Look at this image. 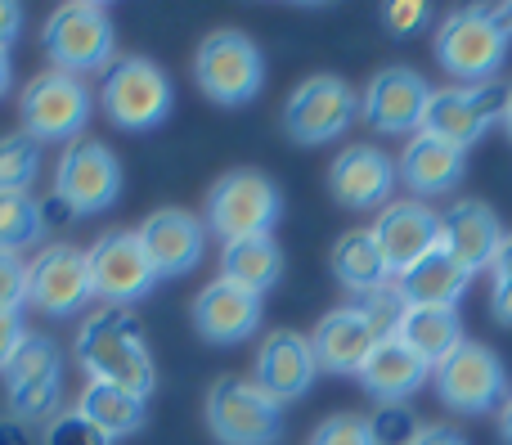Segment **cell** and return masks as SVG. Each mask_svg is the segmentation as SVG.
Segmentation results:
<instances>
[{
	"instance_id": "cell-1",
	"label": "cell",
	"mask_w": 512,
	"mask_h": 445,
	"mask_svg": "<svg viewBox=\"0 0 512 445\" xmlns=\"http://www.w3.org/2000/svg\"><path fill=\"white\" fill-rule=\"evenodd\" d=\"M77 365L86 369L90 383L126 387V392L153 396V356L144 347V329L131 311L122 306H104L99 315H90L77 333Z\"/></svg>"
},
{
	"instance_id": "cell-2",
	"label": "cell",
	"mask_w": 512,
	"mask_h": 445,
	"mask_svg": "<svg viewBox=\"0 0 512 445\" xmlns=\"http://www.w3.org/2000/svg\"><path fill=\"white\" fill-rule=\"evenodd\" d=\"M508 27L499 9H454L436 27V63L463 86H486L508 63Z\"/></svg>"
},
{
	"instance_id": "cell-3",
	"label": "cell",
	"mask_w": 512,
	"mask_h": 445,
	"mask_svg": "<svg viewBox=\"0 0 512 445\" xmlns=\"http://www.w3.org/2000/svg\"><path fill=\"white\" fill-rule=\"evenodd\" d=\"M45 54H50L54 72L68 77H90V72L113 68V14L95 0H68L45 18Z\"/></svg>"
},
{
	"instance_id": "cell-4",
	"label": "cell",
	"mask_w": 512,
	"mask_h": 445,
	"mask_svg": "<svg viewBox=\"0 0 512 445\" xmlns=\"http://www.w3.org/2000/svg\"><path fill=\"white\" fill-rule=\"evenodd\" d=\"M99 108H104L108 122L122 126V131H153V126H162L171 117L176 90H171L167 72L153 59L126 54V59H113V68L104 72Z\"/></svg>"
},
{
	"instance_id": "cell-5",
	"label": "cell",
	"mask_w": 512,
	"mask_h": 445,
	"mask_svg": "<svg viewBox=\"0 0 512 445\" xmlns=\"http://www.w3.org/2000/svg\"><path fill=\"white\" fill-rule=\"evenodd\" d=\"M194 81L203 86V95L221 108H239L256 99L265 81V59L256 50V41L239 27H221L212 32L194 54Z\"/></svg>"
},
{
	"instance_id": "cell-6",
	"label": "cell",
	"mask_w": 512,
	"mask_h": 445,
	"mask_svg": "<svg viewBox=\"0 0 512 445\" xmlns=\"http://www.w3.org/2000/svg\"><path fill=\"white\" fill-rule=\"evenodd\" d=\"M283 216V198L279 185L261 171H230L212 185L207 194V230L216 239L234 243V239H252V234H270Z\"/></svg>"
},
{
	"instance_id": "cell-7",
	"label": "cell",
	"mask_w": 512,
	"mask_h": 445,
	"mask_svg": "<svg viewBox=\"0 0 512 445\" xmlns=\"http://www.w3.org/2000/svg\"><path fill=\"white\" fill-rule=\"evenodd\" d=\"M90 90L68 72H41L23 86L18 99V122L23 135H32L36 144H77V135L90 122Z\"/></svg>"
},
{
	"instance_id": "cell-8",
	"label": "cell",
	"mask_w": 512,
	"mask_h": 445,
	"mask_svg": "<svg viewBox=\"0 0 512 445\" xmlns=\"http://www.w3.org/2000/svg\"><path fill=\"white\" fill-rule=\"evenodd\" d=\"M207 428L221 445H274L283 437V405L252 378H221L207 392Z\"/></svg>"
},
{
	"instance_id": "cell-9",
	"label": "cell",
	"mask_w": 512,
	"mask_h": 445,
	"mask_svg": "<svg viewBox=\"0 0 512 445\" xmlns=\"http://www.w3.org/2000/svg\"><path fill=\"white\" fill-rule=\"evenodd\" d=\"M432 387L454 414H490L508 401V369L486 342H463L450 360L432 369Z\"/></svg>"
},
{
	"instance_id": "cell-10",
	"label": "cell",
	"mask_w": 512,
	"mask_h": 445,
	"mask_svg": "<svg viewBox=\"0 0 512 445\" xmlns=\"http://www.w3.org/2000/svg\"><path fill=\"white\" fill-rule=\"evenodd\" d=\"M86 270H90V293L108 306H122V311H131V302L149 297L153 284H158V270H153L135 230L99 234L86 248Z\"/></svg>"
},
{
	"instance_id": "cell-11",
	"label": "cell",
	"mask_w": 512,
	"mask_h": 445,
	"mask_svg": "<svg viewBox=\"0 0 512 445\" xmlns=\"http://www.w3.org/2000/svg\"><path fill=\"white\" fill-rule=\"evenodd\" d=\"M504 108H508V86H499V81H486V86H445V90H432L418 131L468 153L490 126L504 122Z\"/></svg>"
},
{
	"instance_id": "cell-12",
	"label": "cell",
	"mask_w": 512,
	"mask_h": 445,
	"mask_svg": "<svg viewBox=\"0 0 512 445\" xmlns=\"http://www.w3.org/2000/svg\"><path fill=\"white\" fill-rule=\"evenodd\" d=\"M122 194V162L113 149L99 140H77L63 149L59 167H54V198L68 207L72 216H99L117 203Z\"/></svg>"
},
{
	"instance_id": "cell-13",
	"label": "cell",
	"mask_w": 512,
	"mask_h": 445,
	"mask_svg": "<svg viewBox=\"0 0 512 445\" xmlns=\"http://www.w3.org/2000/svg\"><path fill=\"white\" fill-rule=\"evenodd\" d=\"M360 113V99L346 86L342 77H306L297 90H292L288 108H283V131L297 144H328L346 131Z\"/></svg>"
},
{
	"instance_id": "cell-14",
	"label": "cell",
	"mask_w": 512,
	"mask_h": 445,
	"mask_svg": "<svg viewBox=\"0 0 512 445\" xmlns=\"http://www.w3.org/2000/svg\"><path fill=\"white\" fill-rule=\"evenodd\" d=\"M5 392L18 419H45L63 410V351L50 338H32L5 365Z\"/></svg>"
},
{
	"instance_id": "cell-15",
	"label": "cell",
	"mask_w": 512,
	"mask_h": 445,
	"mask_svg": "<svg viewBox=\"0 0 512 445\" xmlns=\"http://www.w3.org/2000/svg\"><path fill=\"white\" fill-rule=\"evenodd\" d=\"M90 270L86 252L72 243H50L36 252V261H27V306L41 315H77L90 302Z\"/></svg>"
},
{
	"instance_id": "cell-16",
	"label": "cell",
	"mask_w": 512,
	"mask_h": 445,
	"mask_svg": "<svg viewBox=\"0 0 512 445\" xmlns=\"http://www.w3.org/2000/svg\"><path fill=\"white\" fill-rule=\"evenodd\" d=\"M427 99H432V86L423 81V72L405 68H382L373 72V81L364 86V122L382 135H418L427 113Z\"/></svg>"
},
{
	"instance_id": "cell-17",
	"label": "cell",
	"mask_w": 512,
	"mask_h": 445,
	"mask_svg": "<svg viewBox=\"0 0 512 445\" xmlns=\"http://www.w3.org/2000/svg\"><path fill=\"white\" fill-rule=\"evenodd\" d=\"M369 230H373V239H378L382 257H387L391 279L405 275L409 266H418L423 257H432V252L441 248V216L427 203H418V198H396V203H387Z\"/></svg>"
},
{
	"instance_id": "cell-18",
	"label": "cell",
	"mask_w": 512,
	"mask_h": 445,
	"mask_svg": "<svg viewBox=\"0 0 512 445\" xmlns=\"http://www.w3.org/2000/svg\"><path fill=\"white\" fill-rule=\"evenodd\" d=\"M135 234H140L158 279L189 275V270H198V261L207 252V225L185 207H158Z\"/></svg>"
},
{
	"instance_id": "cell-19",
	"label": "cell",
	"mask_w": 512,
	"mask_h": 445,
	"mask_svg": "<svg viewBox=\"0 0 512 445\" xmlns=\"http://www.w3.org/2000/svg\"><path fill=\"white\" fill-rule=\"evenodd\" d=\"M508 230L499 225L495 207L481 198H459L450 212H441V252L450 261H459L468 275L490 270V261L499 257Z\"/></svg>"
},
{
	"instance_id": "cell-20",
	"label": "cell",
	"mask_w": 512,
	"mask_h": 445,
	"mask_svg": "<svg viewBox=\"0 0 512 445\" xmlns=\"http://www.w3.org/2000/svg\"><path fill=\"white\" fill-rule=\"evenodd\" d=\"M319 365H315V351H310L306 333H292V329H274L270 338L261 342L256 351V378L252 383L261 387L270 401L288 405L301 401V396L315 387Z\"/></svg>"
},
{
	"instance_id": "cell-21",
	"label": "cell",
	"mask_w": 512,
	"mask_h": 445,
	"mask_svg": "<svg viewBox=\"0 0 512 445\" xmlns=\"http://www.w3.org/2000/svg\"><path fill=\"white\" fill-rule=\"evenodd\" d=\"M328 189L342 207L351 212H369V207H387L391 189H396V158H387L373 144H351L333 158L328 167Z\"/></svg>"
},
{
	"instance_id": "cell-22",
	"label": "cell",
	"mask_w": 512,
	"mask_h": 445,
	"mask_svg": "<svg viewBox=\"0 0 512 445\" xmlns=\"http://www.w3.org/2000/svg\"><path fill=\"white\" fill-rule=\"evenodd\" d=\"M382 342V333L373 329V320L364 315V306H337L310 333V351H315L319 374H360L364 356Z\"/></svg>"
},
{
	"instance_id": "cell-23",
	"label": "cell",
	"mask_w": 512,
	"mask_h": 445,
	"mask_svg": "<svg viewBox=\"0 0 512 445\" xmlns=\"http://www.w3.org/2000/svg\"><path fill=\"white\" fill-rule=\"evenodd\" d=\"M463 171H468V153L445 144V140H436V135H427V131L409 135V144L400 149V162H396V180L409 189V194H418V203L432 194L459 189Z\"/></svg>"
},
{
	"instance_id": "cell-24",
	"label": "cell",
	"mask_w": 512,
	"mask_h": 445,
	"mask_svg": "<svg viewBox=\"0 0 512 445\" xmlns=\"http://www.w3.org/2000/svg\"><path fill=\"white\" fill-rule=\"evenodd\" d=\"M256 324H261V297L243 293V288L225 284V279H212L194 297V329L212 347H234V342L252 338Z\"/></svg>"
},
{
	"instance_id": "cell-25",
	"label": "cell",
	"mask_w": 512,
	"mask_h": 445,
	"mask_svg": "<svg viewBox=\"0 0 512 445\" xmlns=\"http://www.w3.org/2000/svg\"><path fill=\"white\" fill-rule=\"evenodd\" d=\"M355 378L364 383V392H369L373 401L400 405V401H409L418 387H427L432 369H427L400 338H382L378 347L364 356V365H360V374H355Z\"/></svg>"
},
{
	"instance_id": "cell-26",
	"label": "cell",
	"mask_w": 512,
	"mask_h": 445,
	"mask_svg": "<svg viewBox=\"0 0 512 445\" xmlns=\"http://www.w3.org/2000/svg\"><path fill=\"white\" fill-rule=\"evenodd\" d=\"M468 284H472V275L459 261L445 257L441 248L432 257H423L418 266H409L405 275L391 279V288L400 293L405 306H441V311H459V297L468 293Z\"/></svg>"
},
{
	"instance_id": "cell-27",
	"label": "cell",
	"mask_w": 512,
	"mask_h": 445,
	"mask_svg": "<svg viewBox=\"0 0 512 445\" xmlns=\"http://www.w3.org/2000/svg\"><path fill=\"white\" fill-rule=\"evenodd\" d=\"M391 338H400L427 369H436L441 360H450L463 347V320L459 311H441V306H405L400 324Z\"/></svg>"
},
{
	"instance_id": "cell-28",
	"label": "cell",
	"mask_w": 512,
	"mask_h": 445,
	"mask_svg": "<svg viewBox=\"0 0 512 445\" xmlns=\"http://www.w3.org/2000/svg\"><path fill=\"white\" fill-rule=\"evenodd\" d=\"M221 279L243 293H270L283 279V252L274 234H252V239H234L221 248Z\"/></svg>"
},
{
	"instance_id": "cell-29",
	"label": "cell",
	"mask_w": 512,
	"mask_h": 445,
	"mask_svg": "<svg viewBox=\"0 0 512 445\" xmlns=\"http://www.w3.org/2000/svg\"><path fill=\"white\" fill-rule=\"evenodd\" d=\"M333 275L342 288H351L355 297H369L391 288V266L382 257L373 230H346L342 239L333 243Z\"/></svg>"
},
{
	"instance_id": "cell-30",
	"label": "cell",
	"mask_w": 512,
	"mask_h": 445,
	"mask_svg": "<svg viewBox=\"0 0 512 445\" xmlns=\"http://www.w3.org/2000/svg\"><path fill=\"white\" fill-rule=\"evenodd\" d=\"M77 410L86 414L99 432H108L113 441L140 432L144 419H149V401H144V396L126 392V387H108V383H86Z\"/></svg>"
},
{
	"instance_id": "cell-31",
	"label": "cell",
	"mask_w": 512,
	"mask_h": 445,
	"mask_svg": "<svg viewBox=\"0 0 512 445\" xmlns=\"http://www.w3.org/2000/svg\"><path fill=\"white\" fill-rule=\"evenodd\" d=\"M45 234L41 203L32 194H0V252L23 257L27 248H36Z\"/></svg>"
},
{
	"instance_id": "cell-32",
	"label": "cell",
	"mask_w": 512,
	"mask_h": 445,
	"mask_svg": "<svg viewBox=\"0 0 512 445\" xmlns=\"http://www.w3.org/2000/svg\"><path fill=\"white\" fill-rule=\"evenodd\" d=\"M36 171H41V144L23 131L0 135V194H27Z\"/></svg>"
},
{
	"instance_id": "cell-33",
	"label": "cell",
	"mask_w": 512,
	"mask_h": 445,
	"mask_svg": "<svg viewBox=\"0 0 512 445\" xmlns=\"http://www.w3.org/2000/svg\"><path fill=\"white\" fill-rule=\"evenodd\" d=\"M41 445H113V437L99 432L81 410H59L41 428Z\"/></svg>"
},
{
	"instance_id": "cell-34",
	"label": "cell",
	"mask_w": 512,
	"mask_h": 445,
	"mask_svg": "<svg viewBox=\"0 0 512 445\" xmlns=\"http://www.w3.org/2000/svg\"><path fill=\"white\" fill-rule=\"evenodd\" d=\"M310 445H378V437H373L364 414H333V419H324L315 428Z\"/></svg>"
},
{
	"instance_id": "cell-35",
	"label": "cell",
	"mask_w": 512,
	"mask_h": 445,
	"mask_svg": "<svg viewBox=\"0 0 512 445\" xmlns=\"http://www.w3.org/2000/svg\"><path fill=\"white\" fill-rule=\"evenodd\" d=\"M490 311H495L499 324L512 329V234L504 239L499 257L490 261Z\"/></svg>"
},
{
	"instance_id": "cell-36",
	"label": "cell",
	"mask_w": 512,
	"mask_h": 445,
	"mask_svg": "<svg viewBox=\"0 0 512 445\" xmlns=\"http://www.w3.org/2000/svg\"><path fill=\"white\" fill-rule=\"evenodd\" d=\"M369 428H373V437H378V445H409L418 432H423V423H418L409 410H400V405H382V410L369 419Z\"/></svg>"
},
{
	"instance_id": "cell-37",
	"label": "cell",
	"mask_w": 512,
	"mask_h": 445,
	"mask_svg": "<svg viewBox=\"0 0 512 445\" xmlns=\"http://www.w3.org/2000/svg\"><path fill=\"white\" fill-rule=\"evenodd\" d=\"M382 23H387L391 36H414L432 23V5H423V0H391V5H382Z\"/></svg>"
},
{
	"instance_id": "cell-38",
	"label": "cell",
	"mask_w": 512,
	"mask_h": 445,
	"mask_svg": "<svg viewBox=\"0 0 512 445\" xmlns=\"http://www.w3.org/2000/svg\"><path fill=\"white\" fill-rule=\"evenodd\" d=\"M27 306V261L14 252H0V311Z\"/></svg>"
},
{
	"instance_id": "cell-39",
	"label": "cell",
	"mask_w": 512,
	"mask_h": 445,
	"mask_svg": "<svg viewBox=\"0 0 512 445\" xmlns=\"http://www.w3.org/2000/svg\"><path fill=\"white\" fill-rule=\"evenodd\" d=\"M27 342V324H23V311H0V374L5 365L18 356V347Z\"/></svg>"
},
{
	"instance_id": "cell-40",
	"label": "cell",
	"mask_w": 512,
	"mask_h": 445,
	"mask_svg": "<svg viewBox=\"0 0 512 445\" xmlns=\"http://www.w3.org/2000/svg\"><path fill=\"white\" fill-rule=\"evenodd\" d=\"M409 445H468V437L459 428H450V423H423V432Z\"/></svg>"
},
{
	"instance_id": "cell-41",
	"label": "cell",
	"mask_w": 512,
	"mask_h": 445,
	"mask_svg": "<svg viewBox=\"0 0 512 445\" xmlns=\"http://www.w3.org/2000/svg\"><path fill=\"white\" fill-rule=\"evenodd\" d=\"M18 32H23V5L0 0V50H9L18 41Z\"/></svg>"
},
{
	"instance_id": "cell-42",
	"label": "cell",
	"mask_w": 512,
	"mask_h": 445,
	"mask_svg": "<svg viewBox=\"0 0 512 445\" xmlns=\"http://www.w3.org/2000/svg\"><path fill=\"white\" fill-rule=\"evenodd\" d=\"M499 437H504V445H512V392H508L504 410H499Z\"/></svg>"
},
{
	"instance_id": "cell-43",
	"label": "cell",
	"mask_w": 512,
	"mask_h": 445,
	"mask_svg": "<svg viewBox=\"0 0 512 445\" xmlns=\"http://www.w3.org/2000/svg\"><path fill=\"white\" fill-rule=\"evenodd\" d=\"M9 81H14V68H9V50H0V99H5Z\"/></svg>"
},
{
	"instance_id": "cell-44",
	"label": "cell",
	"mask_w": 512,
	"mask_h": 445,
	"mask_svg": "<svg viewBox=\"0 0 512 445\" xmlns=\"http://www.w3.org/2000/svg\"><path fill=\"white\" fill-rule=\"evenodd\" d=\"M504 131H508V140H512V86H508V108H504Z\"/></svg>"
},
{
	"instance_id": "cell-45",
	"label": "cell",
	"mask_w": 512,
	"mask_h": 445,
	"mask_svg": "<svg viewBox=\"0 0 512 445\" xmlns=\"http://www.w3.org/2000/svg\"><path fill=\"white\" fill-rule=\"evenodd\" d=\"M499 14H504V27L512 32V5H504V9H499Z\"/></svg>"
}]
</instances>
